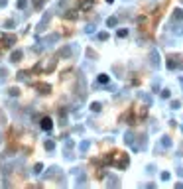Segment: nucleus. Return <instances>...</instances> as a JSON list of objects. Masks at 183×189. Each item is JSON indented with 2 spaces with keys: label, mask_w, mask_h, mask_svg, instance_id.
I'll return each instance as SVG.
<instances>
[{
  "label": "nucleus",
  "mask_w": 183,
  "mask_h": 189,
  "mask_svg": "<svg viewBox=\"0 0 183 189\" xmlns=\"http://www.w3.org/2000/svg\"><path fill=\"white\" fill-rule=\"evenodd\" d=\"M41 128H43V130H51L53 128L51 118H41Z\"/></svg>",
  "instance_id": "obj_1"
},
{
  "label": "nucleus",
  "mask_w": 183,
  "mask_h": 189,
  "mask_svg": "<svg viewBox=\"0 0 183 189\" xmlns=\"http://www.w3.org/2000/svg\"><path fill=\"white\" fill-rule=\"evenodd\" d=\"M37 91H40V93H49V91H51V87H49V85H37Z\"/></svg>",
  "instance_id": "obj_2"
},
{
  "label": "nucleus",
  "mask_w": 183,
  "mask_h": 189,
  "mask_svg": "<svg viewBox=\"0 0 183 189\" xmlns=\"http://www.w3.org/2000/svg\"><path fill=\"white\" fill-rule=\"evenodd\" d=\"M10 59H12V61H20V59H22V51H14V53L10 55Z\"/></svg>",
  "instance_id": "obj_3"
},
{
  "label": "nucleus",
  "mask_w": 183,
  "mask_h": 189,
  "mask_svg": "<svg viewBox=\"0 0 183 189\" xmlns=\"http://www.w3.org/2000/svg\"><path fill=\"white\" fill-rule=\"evenodd\" d=\"M8 95H10V96H18V95H20V91L12 87V89H8Z\"/></svg>",
  "instance_id": "obj_4"
},
{
  "label": "nucleus",
  "mask_w": 183,
  "mask_h": 189,
  "mask_svg": "<svg viewBox=\"0 0 183 189\" xmlns=\"http://www.w3.org/2000/svg\"><path fill=\"white\" fill-rule=\"evenodd\" d=\"M45 150H53V142H51V140L45 142Z\"/></svg>",
  "instance_id": "obj_5"
},
{
  "label": "nucleus",
  "mask_w": 183,
  "mask_h": 189,
  "mask_svg": "<svg viewBox=\"0 0 183 189\" xmlns=\"http://www.w3.org/2000/svg\"><path fill=\"white\" fill-rule=\"evenodd\" d=\"M98 81H101V83H106V81H109V77H106V75H101V77H98Z\"/></svg>",
  "instance_id": "obj_6"
},
{
  "label": "nucleus",
  "mask_w": 183,
  "mask_h": 189,
  "mask_svg": "<svg viewBox=\"0 0 183 189\" xmlns=\"http://www.w3.org/2000/svg\"><path fill=\"white\" fill-rule=\"evenodd\" d=\"M18 8H26V0H20V2H18Z\"/></svg>",
  "instance_id": "obj_7"
},
{
  "label": "nucleus",
  "mask_w": 183,
  "mask_h": 189,
  "mask_svg": "<svg viewBox=\"0 0 183 189\" xmlns=\"http://www.w3.org/2000/svg\"><path fill=\"white\" fill-rule=\"evenodd\" d=\"M91 108H93V110H95V112H97V110H98V108H101V104H98V103H95V104H93V107H91Z\"/></svg>",
  "instance_id": "obj_8"
},
{
  "label": "nucleus",
  "mask_w": 183,
  "mask_h": 189,
  "mask_svg": "<svg viewBox=\"0 0 183 189\" xmlns=\"http://www.w3.org/2000/svg\"><path fill=\"white\" fill-rule=\"evenodd\" d=\"M0 6H6V0H0Z\"/></svg>",
  "instance_id": "obj_9"
}]
</instances>
